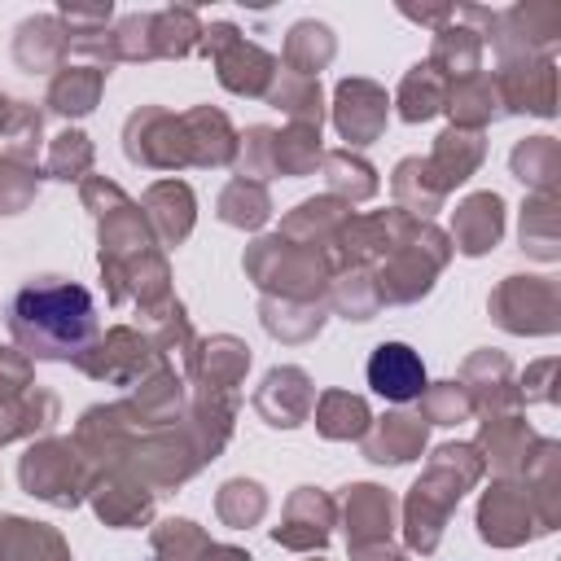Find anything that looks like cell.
<instances>
[{"label": "cell", "mask_w": 561, "mask_h": 561, "mask_svg": "<svg viewBox=\"0 0 561 561\" xmlns=\"http://www.w3.org/2000/svg\"><path fill=\"white\" fill-rule=\"evenodd\" d=\"M9 329L39 359H75L96 337V302L75 280H31L9 302Z\"/></svg>", "instance_id": "1"}, {"label": "cell", "mask_w": 561, "mask_h": 561, "mask_svg": "<svg viewBox=\"0 0 561 561\" xmlns=\"http://www.w3.org/2000/svg\"><path fill=\"white\" fill-rule=\"evenodd\" d=\"M368 386L390 403H408L425 386V364L408 342H381L368 355Z\"/></svg>", "instance_id": "2"}]
</instances>
